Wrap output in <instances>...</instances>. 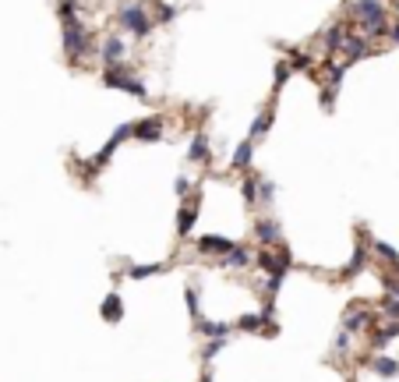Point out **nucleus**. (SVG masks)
<instances>
[{
  "label": "nucleus",
  "instance_id": "1",
  "mask_svg": "<svg viewBox=\"0 0 399 382\" xmlns=\"http://www.w3.org/2000/svg\"><path fill=\"white\" fill-rule=\"evenodd\" d=\"M347 18L350 22H357L361 25V32L368 36V39H382V36H389V11H385V4L382 0H347Z\"/></svg>",
  "mask_w": 399,
  "mask_h": 382
},
{
  "label": "nucleus",
  "instance_id": "2",
  "mask_svg": "<svg viewBox=\"0 0 399 382\" xmlns=\"http://www.w3.org/2000/svg\"><path fill=\"white\" fill-rule=\"evenodd\" d=\"M61 46H64V57L71 64H82L85 57H92V53L99 50V43H96V36H92V29H89L85 18L61 25Z\"/></svg>",
  "mask_w": 399,
  "mask_h": 382
},
{
  "label": "nucleus",
  "instance_id": "3",
  "mask_svg": "<svg viewBox=\"0 0 399 382\" xmlns=\"http://www.w3.org/2000/svg\"><path fill=\"white\" fill-rule=\"evenodd\" d=\"M113 25H117L121 32H128V36H138V39H145L156 29L152 11L145 4H117V11H113Z\"/></svg>",
  "mask_w": 399,
  "mask_h": 382
},
{
  "label": "nucleus",
  "instance_id": "4",
  "mask_svg": "<svg viewBox=\"0 0 399 382\" xmlns=\"http://www.w3.org/2000/svg\"><path fill=\"white\" fill-rule=\"evenodd\" d=\"M103 85L106 89H121V92H128V96H135V99H149V92H145V82L138 78V71L124 61V64H113V68H103Z\"/></svg>",
  "mask_w": 399,
  "mask_h": 382
},
{
  "label": "nucleus",
  "instance_id": "5",
  "mask_svg": "<svg viewBox=\"0 0 399 382\" xmlns=\"http://www.w3.org/2000/svg\"><path fill=\"white\" fill-rule=\"evenodd\" d=\"M99 61H103V68L124 64V61H128V39H121L117 32L103 36V43H99Z\"/></svg>",
  "mask_w": 399,
  "mask_h": 382
},
{
  "label": "nucleus",
  "instance_id": "6",
  "mask_svg": "<svg viewBox=\"0 0 399 382\" xmlns=\"http://www.w3.org/2000/svg\"><path fill=\"white\" fill-rule=\"evenodd\" d=\"M339 53H343V64L350 68V64H357V61L371 57V53H375V46H371V39H368L364 32H350V36H347V43H343V50H339Z\"/></svg>",
  "mask_w": 399,
  "mask_h": 382
},
{
  "label": "nucleus",
  "instance_id": "7",
  "mask_svg": "<svg viewBox=\"0 0 399 382\" xmlns=\"http://www.w3.org/2000/svg\"><path fill=\"white\" fill-rule=\"evenodd\" d=\"M131 124H135V135L131 138H138V142H159L166 135V117H159V114H149V117L131 121Z\"/></svg>",
  "mask_w": 399,
  "mask_h": 382
},
{
  "label": "nucleus",
  "instance_id": "8",
  "mask_svg": "<svg viewBox=\"0 0 399 382\" xmlns=\"http://www.w3.org/2000/svg\"><path fill=\"white\" fill-rule=\"evenodd\" d=\"M347 36H350V29H347V22H332L325 32H322V50L329 53V57H336L339 50H343V43H347Z\"/></svg>",
  "mask_w": 399,
  "mask_h": 382
},
{
  "label": "nucleus",
  "instance_id": "9",
  "mask_svg": "<svg viewBox=\"0 0 399 382\" xmlns=\"http://www.w3.org/2000/svg\"><path fill=\"white\" fill-rule=\"evenodd\" d=\"M272 121H276V106L269 103V106H262V110H258V117H255V124H251V135H248V142H258V138H265V135H269V128H272Z\"/></svg>",
  "mask_w": 399,
  "mask_h": 382
},
{
  "label": "nucleus",
  "instance_id": "10",
  "mask_svg": "<svg viewBox=\"0 0 399 382\" xmlns=\"http://www.w3.org/2000/svg\"><path fill=\"white\" fill-rule=\"evenodd\" d=\"M322 85H329V89H339V82H343V75H347V64L343 61H336V57H329L325 64H322Z\"/></svg>",
  "mask_w": 399,
  "mask_h": 382
},
{
  "label": "nucleus",
  "instance_id": "11",
  "mask_svg": "<svg viewBox=\"0 0 399 382\" xmlns=\"http://www.w3.org/2000/svg\"><path fill=\"white\" fill-rule=\"evenodd\" d=\"M251 159H255V142H241L230 156V170H251Z\"/></svg>",
  "mask_w": 399,
  "mask_h": 382
},
{
  "label": "nucleus",
  "instance_id": "12",
  "mask_svg": "<svg viewBox=\"0 0 399 382\" xmlns=\"http://www.w3.org/2000/svg\"><path fill=\"white\" fill-rule=\"evenodd\" d=\"M188 159H191V163H209V159H212V145H209V135H205V131H198V135L191 138Z\"/></svg>",
  "mask_w": 399,
  "mask_h": 382
},
{
  "label": "nucleus",
  "instance_id": "13",
  "mask_svg": "<svg viewBox=\"0 0 399 382\" xmlns=\"http://www.w3.org/2000/svg\"><path fill=\"white\" fill-rule=\"evenodd\" d=\"M57 18H61V25L78 22L82 18V0H57Z\"/></svg>",
  "mask_w": 399,
  "mask_h": 382
},
{
  "label": "nucleus",
  "instance_id": "14",
  "mask_svg": "<svg viewBox=\"0 0 399 382\" xmlns=\"http://www.w3.org/2000/svg\"><path fill=\"white\" fill-rule=\"evenodd\" d=\"M152 8H156V18H152L156 25H170V22H174V18L181 15L174 4H166V0H152Z\"/></svg>",
  "mask_w": 399,
  "mask_h": 382
},
{
  "label": "nucleus",
  "instance_id": "15",
  "mask_svg": "<svg viewBox=\"0 0 399 382\" xmlns=\"http://www.w3.org/2000/svg\"><path fill=\"white\" fill-rule=\"evenodd\" d=\"M290 71H294V68H290V61H279V64H276V85L287 82V78H290Z\"/></svg>",
  "mask_w": 399,
  "mask_h": 382
},
{
  "label": "nucleus",
  "instance_id": "16",
  "mask_svg": "<svg viewBox=\"0 0 399 382\" xmlns=\"http://www.w3.org/2000/svg\"><path fill=\"white\" fill-rule=\"evenodd\" d=\"M174 191H177L181 198H191V177H177V181H174Z\"/></svg>",
  "mask_w": 399,
  "mask_h": 382
},
{
  "label": "nucleus",
  "instance_id": "17",
  "mask_svg": "<svg viewBox=\"0 0 399 382\" xmlns=\"http://www.w3.org/2000/svg\"><path fill=\"white\" fill-rule=\"evenodd\" d=\"M332 106H336V89L322 85V110H332Z\"/></svg>",
  "mask_w": 399,
  "mask_h": 382
},
{
  "label": "nucleus",
  "instance_id": "18",
  "mask_svg": "<svg viewBox=\"0 0 399 382\" xmlns=\"http://www.w3.org/2000/svg\"><path fill=\"white\" fill-rule=\"evenodd\" d=\"M389 39L399 46V22H392V25H389Z\"/></svg>",
  "mask_w": 399,
  "mask_h": 382
},
{
  "label": "nucleus",
  "instance_id": "19",
  "mask_svg": "<svg viewBox=\"0 0 399 382\" xmlns=\"http://www.w3.org/2000/svg\"><path fill=\"white\" fill-rule=\"evenodd\" d=\"M361 4H364V0H361Z\"/></svg>",
  "mask_w": 399,
  "mask_h": 382
}]
</instances>
